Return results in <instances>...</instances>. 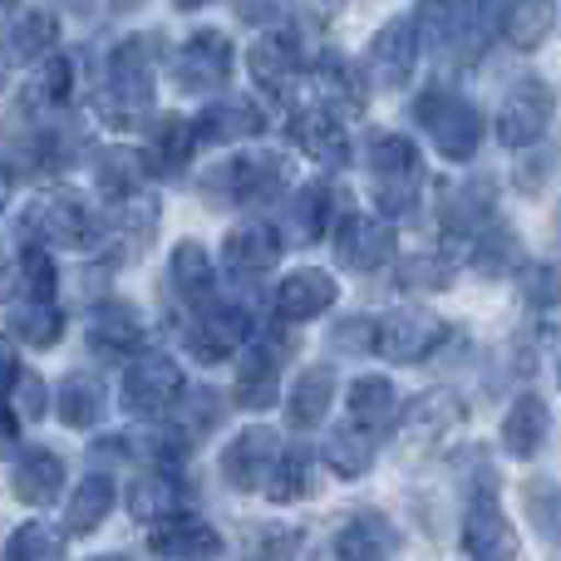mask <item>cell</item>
<instances>
[{"label":"cell","instance_id":"8992f818","mask_svg":"<svg viewBox=\"0 0 561 561\" xmlns=\"http://www.w3.org/2000/svg\"><path fill=\"white\" fill-rule=\"evenodd\" d=\"M547 428H552V414H547V404L537 394H523L513 409H507V419H503L507 454H513V458H537V454H542Z\"/></svg>","mask_w":561,"mask_h":561},{"label":"cell","instance_id":"7a4b0ae2","mask_svg":"<svg viewBox=\"0 0 561 561\" xmlns=\"http://www.w3.org/2000/svg\"><path fill=\"white\" fill-rule=\"evenodd\" d=\"M552 89L542 84V79H523V84L507 89L503 99V114H497V138H503L507 148H533L537 138L547 134V124H552Z\"/></svg>","mask_w":561,"mask_h":561},{"label":"cell","instance_id":"603a6c76","mask_svg":"<svg viewBox=\"0 0 561 561\" xmlns=\"http://www.w3.org/2000/svg\"><path fill=\"white\" fill-rule=\"evenodd\" d=\"M557 379H561V359H557Z\"/></svg>","mask_w":561,"mask_h":561},{"label":"cell","instance_id":"9a60e30c","mask_svg":"<svg viewBox=\"0 0 561 561\" xmlns=\"http://www.w3.org/2000/svg\"><path fill=\"white\" fill-rule=\"evenodd\" d=\"M527 513L542 527L547 542L561 547V488L557 483H527Z\"/></svg>","mask_w":561,"mask_h":561},{"label":"cell","instance_id":"7c38bea8","mask_svg":"<svg viewBox=\"0 0 561 561\" xmlns=\"http://www.w3.org/2000/svg\"><path fill=\"white\" fill-rule=\"evenodd\" d=\"M350 414H355L359 428L389 424V414H394V389H389L385 379H359V385L350 389Z\"/></svg>","mask_w":561,"mask_h":561},{"label":"cell","instance_id":"30bf717a","mask_svg":"<svg viewBox=\"0 0 561 561\" xmlns=\"http://www.w3.org/2000/svg\"><path fill=\"white\" fill-rule=\"evenodd\" d=\"M552 0H513V5L503 10V35L513 49H537L547 35H552Z\"/></svg>","mask_w":561,"mask_h":561},{"label":"cell","instance_id":"44dd1931","mask_svg":"<svg viewBox=\"0 0 561 561\" xmlns=\"http://www.w3.org/2000/svg\"><path fill=\"white\" fill-rule=\"evenodd\" d=\"M55 537L45 533V527H25V533H15V542H10L5 561H55Z\"/></svg>","mask_w":561,"mask_h":561},{"label":"cell","instance_id":"4fadbf2b","mask_svg":"<svg viewBox=\"0 0 561 561\" xmlns=\"http://www.w3.org/2000/svg\"><path fill=\"white\" fill-rule=\"evenodd\" d=\"M330 296H335L330 276L306 272V276L286 280V290H280V310H286V316H320V310L330 306Z\"/></svg>","mask_w":561,"mask_h":561},{"label":"cell","instance_id":"5bb4252c","mask_svg":"<svg viewBox=\"0 0 561 561\" xmlns=\"http://www.w3.org/2000/svg\"><path fill=\"white\" fill-rule=\"evenodd\" d=\"M517 262H523V247H517L513 232H503V227H488V237H478L473 266L483 276H503V272H513Z\"/></svg>","mask_w":561,"mask_h":561},{"label":"cell","instance_id":"3957f363","mask_svg":"<svg viewBox=\"0 0 561 561\" xmlns=\"http://www.w3.org/2000/svg\"><path fill=\"white\" fill-rule=\"evenodd\" d=\"M463 552L473 561H513L517 557V533L503 517L493 493H478L463 517Z\"/></svg>","mask_w":561,"mask_h":561},{"label":"cell","instance_id":"6da1fadb","mask_svg":"<svg viewBox=\"0 0 561 561\" xmlns=\"http://www.w3.org/2000/svg\"><path fill=\"white\" fill-rule=\"evenodd\" d=\"M419 124L428 128V138H434V148L444 158H454V163H463V158L478 153V138H483V118H478V108L468 104V99L448 94V89H428L424 99L414 104Z\"/></svg>","mask_w":561,"mask_h":561},{"label":"cell","instance_id":"9c48e42d","mask_svg":"<svg viewBox=\"0 0 561 561\" xmlns=\"http://www.w3.org/2000/svg\"><path fill=\"white\" fill-rule=\"evenodd\" d=\"M340 252H345L350 266H379L389 252H394V232H389L385 222H375V217H350L345 232H340Z\"/></svg>","mask_w":561,"mask_h":561},{"label":"cell","instance_id":"52a82bcc","mask_svg":"<svg viewBox=\"0 0 561 561\" xmlns=\"http://www.w3.org/2000/svg\"><path fill=\"white\" fill-rule=\"evenodd\" d=\"M463 419V404H458V394H448V389H434V394L414 399V409L404 414V438L409 444H434V438H444L448 428Z\"/></svg>","mask_w":561,"mask_h":561},{"label":"cell","instance_id":"d6986e66","mask_svg":"<svg viewBox=\"0 0 561 561\" xmlns=\"http://www.w3.org/2000/svg\"><path fill=\"white\" fill-rule=\"evenodd\" d=\"M55 39V25H49L45 15H25L15 30L5 35V49L10 55H39V49Z\"/></svg>","mask_w":561,"mask_h":561},{"label":"cell","instance_id":"277c9868","mask_svg":"<svg viewBox=\"0 0 561 561\" xmlns=\"http://www.w3.org/2000/svg\"><path fill=\"white\" fill-rule=\"evenodd\" d=\"M438 340H444V325H438L428 310H394V316L379 325L375 345L385 350L389 359H399V365H414V359H424Z\"/></svg>","mask_w":561,"mask_h":561},{"label":"cell","instance_id":"5b68a950","mask_svg":"<svg viewBox=\"0 0 561 561\" xmlns=\"http://www.w3.org/2000/svg\"><path fill=\"white\" fill-rule=\"evenodd\" d=\"M394 547H399L394 527H389L379 513L350 517V523L340 527V537H335V552L345 561H389L394 557Z\"/></svg>","mask_w":561,"mask_h":561},{"label":"cell","instance_id":"ba28073f","mask_svg":"<svg viewBox=\"0 0 561 561\" xmlns=\"http://www.w3.org/2000/svg\"><path fill=\"white\" fill-rule=\"evenodd\" d=\"M369 55H375V69L385 75V84H404L409 69H414V55H419L414 20H394V25H385Z\"/></svg>","mask_w":561,"mask_h":561},{"label":"cell","instance_id":"2e32d148","mask_svg":"<svg viewBox=\"0 0 561 561\" xmlns=\"http://www.w3.org/2000/svg\"><path fill=\"white\" fill-rule=\"evenodd\" d=\"M108 493H114V488H108L104 478H89L75 493V503H69V533H89V527L108 513Z\"/></svg>","mask_w":561,"mask_h":561},{"label":"cell","instance_id":"e0dca14e","mask_svg":"<svg viewBox=\"0 0 561 561\" xmlns=\"http://www.w3.org/2000/svg\"><path fill=\"white\" fill-rule=\"evenodd\" d=\"M15 488H20V497L45 503V497L59 488V463L49 454H30V463H20V473H15Z\"/></svg>","mask_w":561,"mask_h":561},{"label":"cell","instance_id":"7402d4cb","mask_svg":"<svg viewBox=\"0 0 561 561\" xmlns=\"http://www.w3.org/2000/svg\"><path fill=\"white\" fill-rule=\"evenodd\" d=\"M325 399H330V375H325V369H316V375H310V389L300 385V394H296V419H300V424H310V419H320V409H325Z\"/></svg>","mask_w":561,"mask_h":561},{"label":"cell","instance_id":"8fae6325","mask_svg":"<svg viewBox=\"0 0 561 561\" xmlns=\"http://www.w3.org/2000/svg\"><path fill=\"white\" fill-rule=\"evenodd\" d=\"M217 533L213 527H197V523H178V527H158L153 533V552L163 557H183V561H207L217 557Z\"/></svg>","mask_w":561,"mask_h":561},{"label":"cell","instance_id":"ac0fdd59","mask_svg":"<svg viewBox=\"0 0 561 561\" xmlns=\"http://www.w3.org/2000/svg\"><path fill=\"white\" fill-rule=\"evenodd\" d=\"M523 296L533 306H561V262H537L523 272Z\"/></svg>","mask_w":561,"mask_h":561},{"label":"cell","instance_id":"ffe728a7","mask_svg":"<svg viewBox=\"0 0 561 561\" xmlns=\"http://www.w3.org/2000/svg\"><path fill=\"white\" fill-rule=\"evenodd\" d=\"M232 256L242 266H272V232L266 227H242L232 237Z\"/></svg>","mask_w":561,"mask_h":561}]
</instances>
